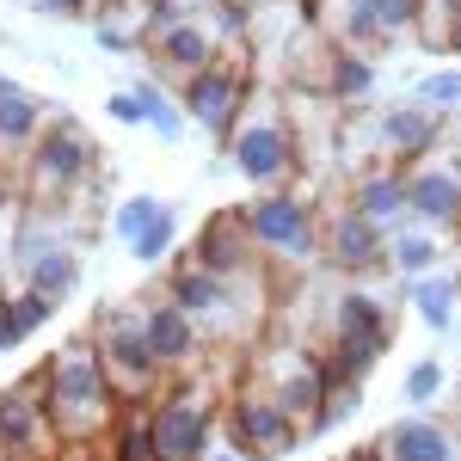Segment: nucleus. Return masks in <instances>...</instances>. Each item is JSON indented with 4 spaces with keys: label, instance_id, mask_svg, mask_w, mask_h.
<instances>
[{
    "label": "nucleus",
    "instance_id": "obj_37",
    "mask_svg": "<svg viewBox=\"0 0 461 461\" xmlns=\"http://www.w3.org/2000/svg\"><path fill=\"white\" fill-rule=\"evenodd\" d=\"M37 13H56V19H80L86 13V0H32Z\"/></svg>",
    "mask_w": 461,
    "mask_h": 461
},
{
    "label": "nucleus",
    "instance_id": "obj_25",
    "mask_svg": "<svg viewBox=\"0 0 461 461\" xmlns=\"http://www.w3.org/2000/svg\"><path fill=\"white\" fill-rule=\"evenodd\" d=\"M412 308H419V320H425L430 332H443L449 320H456V284H443V277H419V289H412Z\"/></svg>",
    "mask_w": 461,
    "mask_h": 461
},
{
    "label": "nucleus",
    "instance_id": "obj_24",
    "mask_svg": "<svg viewBox=\"0 0 461 461\" xmlns=\"http://www.w3.org/2000/svg\"><path fill=\"white\" fill-rule=\"evenodd\" d=\"M419 32L430 50H461V0H419Z\"/></svg>",
    "mask_w": 461,
    "mask_h": 461
},
{
    "label": "nucleus",
    "instance_id": "obj_18",
    "mask_svg": "<svg viewBox=\"0 0 461 461\" xmlns=\"http://www.w3.org/2000/svg\"><path fill=\"white\" fill-rule=\"evenodd\" d=\"M406 210L425 215L430 228H456L461 221V185L449 167H425V173L406 178Z\"/></svg>",
    "mask_w": 461,
    "mask_h": 461
},
{
    "label": "nucleus",
    "instance_id": "obj_1",
    "mask_svg": "<svg viewBox=\"0 0 461 461\" xmlns=\"http://www.w3.org/2000/svg\"><path fill=\"white\" fill-rule=\"evenodd\" d=\"M43 406H50V425L62 443H93L99 430H111L117 388L93 345H68L43 363Z\"/></svg>",
    "mask_w": 461,
    "mask_h": 461
},
{
    "label": "nucleus",
    "instance_id": "obj_8",
    "mask_svg": "<svg viewBox=\"0 0 461 461\" xmlns=\"http://www.w3.org/2000/svg\"><path fill=\"white\" fill-rule=\"evenodd\" d=\"M228 443L247 461H271V456H284V449H295L302 430H295V419L271 393L252 382V388H234V400H228Z\"/></svg>",
    "mask_w": 461,
    "mask_h": 461
},
{
    "label": "nucleus",
    "instance_id": "obj_34",
    "mask_svg": "<svg viewBox=\"0 0 461 461\" xmlns=\"http://www.w3.org/2000/svg\"><path fill=\"white\" fill-rule=\"evenodd\" d=\"M419 99H425L430 111H449L461 99V74H430L425 86H419Z\"/></svg>",
    "mask_w": 461,
    "mask_h": 461
},
{
    "label": "nucleus",
    "instance_id": "obj_9",
    "mask_svg": "<svg viewBox=\"0 0 461 461\" xmlns=\"http://www.w3.org/2000/svg\"><path fill=\"white\" fill-rule=\"evenodd\" d=\"M37 388H43V375L19 382V388H0V461H56V449H62Z\"/></svg>",
    "mask_w": 461,
    "mask_h": 461
},
{
    "label": "nucleus",
    "instance_id": "obj_35",
    "mask_svg": "<svg viewBox=\"0 0 461 461\" xmlns=\"http://www.w3.org/2000/svg\"><path fill=\"white\" fill-rule=\"evenodd\" d=\"M111 117H117V123H148V111H142V93H117V99H111Z\"/></svg>",
    "mask_w": 461,
    "mask_h": 461
},
{
    "label": "nucleus",
    "instance_id": "obj_14",
    "mask_svg": "<svg viewBox=\"0 0 461 461\" xmlns=\"http://www.w3.org/2000/svg\"><path fill=\"white\" fill-rule=\"evenodd\" d=\"M375 456L382 461H461V437L437 419H393L375 437Z\"/></svg>",
    "mask_w": 461,
    "mask_h": 461
},
{
    "label": "nucleus",
    "instance_id": "obj_31",
    "mask_svg": "<svg viewBox=\"0 0 461 461\" xmlns=\"http://www.w3.org/2000/svg\"><path fill=\"white\" fill-rule=\"evenodd\" d=\"M136 93H142V111H148V123H154V130H160V136H167V142H173L178 130H185V117H178L173 105H167V93H160V86H136Z\"/></svg>",
    "mask_w": 461,
    "mask_h": 461
},
{
    "label": "nucleus",
    "instance_id": "obj_40",
    "mask_svg": "<svg viewBox=\"0 0 461 461\" xmlns=\"http://www.w3.org/2000/svg\"><path fill=\"white\" fill-rule=\"evenodd\" d=\"M449 173H456V185H461V148H456V160H449Z\"/></svg>",
    "mask_w": 461,
    "mask_h": 461
},
{
    "label": "nucleus",
    "instance_id": "obj_10",
    "mask_svg": "<svg viewBox=\"0 0 461 461\" xmlns=\"http://www.w3.org/2000/svg\"><path fill=\"white\" fill-rule=\"evenodd\" d=\"M178 105L185 117H197L210 136H234V123H240V105H247V74L234 68V62H203L197 74H185V93H178Z\"/></svg>",
    "mask_w": 461,
    "mask_h": 461
},
{
    "label": "nucleus",
    "instance_id": "obj_38",
    "mask_svg": "<svg viewBox=\"0 0 461 461\" xmlns=\"http://www.w3.org/2000/svg\"><path fill=\"white\" fill-rule=\"evenodd\" d=\"M99 43H105V50H117V56H130V37L117 32V25H99Z\"/></svg>",
    "mask_w": 461,
    "mask_h": 461
},
{
    "label": "nucleus",
    "instance_id": "obj_12",
    "mask_svg": "<svg viewBox=\"0 0 461 461\" xmlns=\"http://www.w3.org/2000/svg\"><path fill=\"white\" fill-rule=\"evenodd\" d=\"M142 332H148V351L160 357L167 375H173V369H191V363L203 357V326L185 314L178 302H154V308H142Z\"/></svg>",
    "mask_w": 461,
    "mask_h": 461
},
{
    "label": "nucleus",
    "instance_id": "obj_21",
    "mask_svg": "<svg viewBox=\"0 0 461 461\" xmlns=\"http://www.w3.org/2000/svg\"><path fill=\"white\" fill-rule=\"evenodd\" d=\"M357 215H369L375 228H393L400 215H406V178L400 173H369L363 185H357Z\"/></svg>",
    "mask_w": 461,
    "mask_h": 461
},
{
    "label": "nucleus",
    "instance_id": "obj_27",
    "mask_svg": "<svg viewBox=\"0 0 461 461\" xmlns=\"http://www.w3.org/2000/svg\"><path fill=\"white\" fill-rule=\"evenodd\" d=\"M173 240H178V215H173V210H160V215H154V221L142 228V234L130 240V252H136L142 265H160V258L173 252Z\"/></svg>",
    "mask_w": 461,
    "mask_h": 461
},
{
    "label": "nucleus",
    "instance_id": "obj_29",
    "mask_svg": "<svg viewBox=\"0 0 461 461\" xmlns=\"http://www.w3.org/2000/svg\"><path fill=\"white\" fill-rule=\"evenodd\" d=\"M363 6H369V19H375V32H382V37L419 25V0H363Z\"/></svg>",
    "mask_w": 461,
    "mask_h": 461
},
{
    "label": "nucleus",
    "instance_id": "obj_23",
    "mask_svg": "<svg viewBox=\"0 0 461 461\" xmlns=\"http://www.w3.org/2000/svg\"><path fill=\"white\" fill-rule=\"evenodd\" d=\"M375 86V68L363 50H332V68H326V93L332 99H363Z\"/></svg>",
    "mask_w": 461,
    "mask_h": 461
},
{
    "label": "nucleus",
    "instance_id": "obj_32",
    "mask_svg": "<svg viewBox=\"0 0 461 461\" xmlns=\"http://www.w3.org/2000/svg\"><path fill=\"white\" fill-rule=\"evenodd\" d=\"M160 210H167L160 197H130V203L117 210V234H123V240H136V234H142V228H148Z\"/></svg>",
    "mask_w": 461,
    "mask_h": 461
},
{
    "label": "nucleus",
    "instance_id": "obj_28",
    "mask_svg": "<svg viewBox=\"0 0 461 461\" xmlns=\"http://www.w3.org/2000/svg\"><path fill=\"white\" fill-rule=\"evenodd\" d=\"M357 406H363V393H357V382H339V375H332V382H326V400H320V425H314V430L345 425V419H351Z\"/></svg>",
    "mask_w": 461,
    "mask_h": 461
},
{
    "label": "nucleus",
    "instance_id": "obj_41",
    "mask_svg": "<svg viewBox=\"0 0 461 461\" xmlns=\"http://www.w3.org/2000/svg\"><path fill=\"white\" fill-rule=\"evenodd\" d=\"M74 461H93V456H74Z\"/></svg>",
    "mask_w": 461,
    "mask_h": 461
},
{
    "label": "nucleus",
    "instance_id": "obj_2",
    "mask_svg": "<svg viewBox=\"0 0 461 461\" xmlns=\"http://www.w3.org/2000/svg\"><path fill=\"white\" fill-rule=\"evenodd\" d=\"M148 443L154 461H197L215 443V388L210 382H173L160 388L148 412Z\"/></svg>",
    "mask_w": 461,
    "mask_h": 461
},
{
    "label": "nucleus",
    "instance_id": "obj_33",
    "mask_svg": "<svg viewBox=\"0 0 461 461\" xmlns=\"http://www.w3.org/2000/svg\"><path fill=\"white\" fill-rule=\"evenodd\" d=\"M437 393H443V363H412V369H406V400L425 406Z\"/></svg>",
    "mask_w": 461,
    "mask_h": 461
},
{
    "label": "nucleus",
    "instance_id": "obj_16",
    "mask_svg": "<svg viewBox=\"0 0 461 461\" xmlns=\"http://www.w3.org/2000/svg\"><path fill=\"white\" fill-rule=\"evenodd\" d=\"M167 302H178L197 326H210V320H221L234 308V277H215V271H203V265L185 258L173 271V284H167Z\"/></svg>",
    "mask_w": 461,
    "mask_h": 461
},
{
    "label": "nucleus",
    "instance_id": "obj_39",
    "mask_svg": "<svg viewBox=\"0 0 461 461\" xmlns=\"http://www.w3.org/2000/svg\"><path fill=\"white\" fill-rule=\"evenodd\" d=\"M197 461H247V456H240L234 443H228V449H215V443H210V449H203V456H197Z\"/></svg>",
    "mask_w": 461,
    "mask_h": 461
},
{
    "label": "nucleus",
    "instance_id": "obj_5",
    "mask_svg": "<svg viewBox=\"0 0 461 461\" xmlns=\"http://www.w3.org/2000/svg\"><path fill=\"white\" fill-rule=\"evenodd\" d=\"M382 351H388V308L363 289H345L332 302V357H326V369L339 382H363Z\"/></svg>",
    "mask_w": 461,
    "mask_h": 461
},
{
    "label": "nucleus",
    "instance_id": "obj_42",
    "mask_svg": "<svg viewBox=\"0 0 461 461\" xmlns=\"http://www.w3.org/2000/svg\"><path fill=\"white\" fill-rule=\"evenodd\" d=\"M456 295H461V277H456Z\"/></svg>",
    "mask_w": 461,
    "mask_h": 461
},
{
    "label": "nucleus",
    "instance_id": "obj_6",
    "mask_svg": "<svg viewBox=\"0 0 461 461\" xmlns=\"http://www.w3.org/2000/svg\"><path fill=\"white\" fill-rule=\"evenodd\" d=\"M93 351H99V363H105V375H111V388H117L123 406H136V400H148V393H160V382H167L160 357L148 351L142 314H111Z\"/></svg>",
    "mask_w": 461,
    "mask_h": 461
},
{
    "label": "nucleus",
    "instance_id": "obj_30",
    "mask_svg": "<svg viewBox=\"0 0 461 461\" xmlns=\"http://www.w3.org/2000/svg\"><path fill=\"white\" fill-rule=\"evenodd\" d=\"M111 443H117V461H154V443H148V419L111 425Z\"/></svg>",
    "mask_w": 461,
    "mask_h": 461
},
{
    "label": "nucleus",
    "instance_id": "obj_13",
    "mask_svg": "<svg viewBox=\"0 0 461 461\" xmlns=\"http://www.w3.org/2000/svg\"><path fill=\"white\" fill-rule=\"evenodd\" d=\"M252 258H258V247H252V234H247V221H240V210H221V215H210V221L197 228L191 265H203V271H215V277H240Z\"/></svg>",
    "mask_w": 461,
    "mask_h": 461
},
{
    "label": "nucleus",
    "instance_id": "obj_7",
    "mask_svg": "<svg viewBox=\"0 0 461 461\" xmlns=\"http://www.w3.org/2000/svg\"><path fill=\"white\" fill-rule=\"evenodd\" d=\"M326 382H332V369H326V357H314V351H271L265 363H258V388L295 419V430L320 425Z\"/></svg>",
    "mask_w": 461,
    "mask_h": 461
},
{
    "label": "nucleus",
    "instance_id": "obj_4",
    "mask_svg": "<svg viewBox=\"0 0 461 461\" xmlns=\"http://www.w3.org/2000/svg\"><path fill=\"white\" fill-rule=\"evenodd\" d=\"M240 221H247L252 247L265 252V258H277V265H308L320 252V215L295 191H265L258 203L240 210Z\"/></svg>",
    "mask_w": 461,
    "mask_h": 461
},
{
    "label": "nucleus",
    "instance_id": "obj_11",
    "mask_svg": "<svg viewBox=\"0 0 461 461\" xmlns=\"http://www.w3.org/2000/svg\"><path fill=\"white\" fill-rule=\"evenodd\" d=\"M234 173L247 185H284L289 167H295V136H289L277 117H252V123H234Z\"/></svg>",
    "mask_w": 461,
    "mask_h": 461
},
{
    "label": "nucleus",
    "instance_id": "obj_20",
    "mask_svg": "<svg viewBox=\"0 0 461 461\" xmlns=\"http://www.w3.org/2000/svg\"><path fill=\"white\" fill-rule=\"evenodd\" d=\"M382 142L400 154V160H419L430 142H437V111L430 105H400L382 117Z\"/></svg>",
    "mask_w": 461,
    "mask_h": 461
},
{
    "label": "nucleus",
    "instance_id": "obj_36",
    "mask_svg": "<svg viewBox=\"0 0 461 461\" xmlns=\"http://www.w3.org/2000/svg\"><path fill=\"white\" fill-rule=\"evenodd\" d=\"M215 6H221V25H240V19H247V13H258L265 0H215Z\"/></svg>",
    "mask_w": 461,
    "mask_h": 461
},
{
    "label": "nucleus",
    "instance_id": "obj_22",
    "mask_svg": "<svg viewBox=\"0 0 461 461\" xmlns=\"http://www.w3.org/2000/svg\"><path fill=\"white\" fill-rule=\"evenodd\" d=\"M25 265H32V289H43L50 302H62L80 284V265L68 247H25Z\"/></svg>",
    "mask_w": 461,
    "mask_h": 461
},
{
    "label": "nucleus",
    "instance_id": "obj_15",
    "mask_svg": "<svg viewBox=\"0 0 461 461\" xmlns=\"http://www.w3.org/2000/svg\"><path fill=\"white\" fill-rule=\"evenodd\" d=\"M320 247H326V258H332L339 271H369V265L388 258V228H375L369 215L345 210L326 234H320Z\"/></svg>",
    "mask_w": 461,
    "mask_h": 461
},
{
    "label": "nucleus",
    "instance_id": "obj_19",
    "mask_svg": "<svg viewBox=\"0 0 461 461\" xmlns=\"http://www.w3.org/2000/svg\"><path fill=\"white\" fill-rule=\"evenodd\" d=\"M154 56H160V68L167 74H197L203 62H215V37L197 25V19H173V25H160L154 32Z\"/></svg>",
    "mask_w": 461,
    "mask_h": 461
},
{
    "label": "nucleus",
    "instance_id": "obj_26",
    "mask_svg": "<svg viewBox=\"0 0 461 461\" xmlns=\"http://www.w3.org/2000/svg\"><path fill=\"white\" fill-rule=\"evenodd\" d=\"M388 258H393V271H406V277H425L430 265L443 258V247H437L430 234H393Z\"/></svg>",
    "mask_w": 461,
    "mask_h": 461
},
{
    "label": "nucleus",
    "instance_id": "obj_3",
    "mask_svg": "<svg viewBox=\"0 0 461 461\" xmlns=\"http://www.w3.org/2000/svg\"><path fill=\"white\" fill-rule=\"evenodd\" d=\"M93 160H99V148L86 142L80 123H68V117H62V123H43V136H37L32 154H25V197H32L37 210H43V203H62L68 191L86 185Z\"/></svg>",
    "mask_w": 461,
    "mask_h": 461
},
{
    "label": "nucleus",
    "instance_id": "obj_17",
    "mask_svg": "<svg viewBox=\"0 0 461 461\" xmlns=\"http://www.w3.org/2000/svg\"><path fill=\"white\" fill-rule=\"evenodd\" d=\"M37 136H43V105L19 80L0 74V160H25Z\"/></svg>",
    "mask_w": 461,
    "mask_h": 461
}]
</instances>
